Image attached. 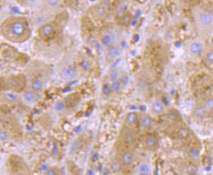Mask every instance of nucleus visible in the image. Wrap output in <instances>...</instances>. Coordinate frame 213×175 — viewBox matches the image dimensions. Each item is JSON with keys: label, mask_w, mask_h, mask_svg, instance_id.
<instances>
[{"label": "nucleus", "mask_w": 213, "mask_h": 175, "mask_svg": "<svg viewBox=\"0 0 213 175\" xmlns=\"http://www.w3.org/2000/svg\"><path fill=\"white\" fill-rule=\"evenodd\" d=\"M187 155L193 160H197V159H199V156H200V150H199V148H198V147H192L188 150Z\"/></svg>", "instance_id": "6ab92c4d"}, {"label": "nucleus", "mask_w": 213, "mask_h": 175, "mask_svg": "<svg viewBox=\"0 0 213 175\" xmlns=\"http://www.w3.org/2000/svg\"><path fill=\"white\" fill-rule=\"evenodd\" d=\"M120 139L121 141L127 145H131L136 140V135L132 129L125 127L122 128L120 132Z\"/></svg>", "instance_id": "f03ea898"}, {"label": "nucleus", "mask_w": 213, "mask_h": 175, "mask_svg": "<svg viewBox=\"0 0 213 175\" xmlns=\"http://www.w3.org/2000/svg\"><path fill=\"white\" fill-rule=\"evenodd\" d=\"M45 174L46 175H58L60 174V173H59V171L56 169V168H49V169H47L46 170V172H45Z\"/></svg>", "instance_id": "cd10ccee"}, {"label": "nucleus", "mask_w": 213, "mask_h": 175, "mask_svg": "<svg viewBox=\"0 0 213 175\" xmlns=\"http://www.w3.org/2000/svg\"><path fill=\"white\" fill-rule=\"evenodd\" d=\"M122 17H123V22H124L125 24H129L130 22H131V17L127 13H126L125 15H123Z\"/></svg>", "instance_id": "c756f323"}, {"label": "nucleus", "mask_w": 213, "mask_h": 175, "mask_svg": "<svg viewBox=\"0 0 213 175\" xmlns=\"http://www.w3.org/2000/svg\"><path fill=\"white\" fill-rule=\"evenodd\" d=\"M138 173L141 175H148L150 173V168L147 163H142L138 167Z\"/></svg>", "instance_id": "412c9836"}, {"label": "nucleus", "mask_w": 213, "mask_h": 175, "mask_svg": "<svg viewBox=\"0 0 213 175\" xmlns=\"http://www.w3.org/2000/svg\"><path fill=\"white\" fill-rule=\"evenodd\" d=\"M61 76L64 80H71L76 76V70L74 68L71 67H67L62 70L61 72Z\"/></svg>", "instance_id": "1a4fd4ad"}, {"label": "nucleus", "mask_w": 213, "mask_h": 175, "mask_svg": "<svg viewBox=\"0 0 213 175\" xmlns=\"http://www.w3.org/2000/svg\"><path fill=\"white\" fill-rule=\"evenodd\" d=\"M90 64L89 61L85 60V61H83V62H81V67L83 68V69H90Z\"/></svg>", "instance_id": "7c9ffc66"}, {"label": "nucleus", "mask_w": 213, "mask_h": 175, "mask_svg": "<svg viewBox=\"0 0 213 175\" xmlns=\"http://www.w3.org/2000/svg\"><path fill=\"white\" fill-rule=\"evenodd\" d=\"M113 92L112 89H111L110 84H103L102 88V95H104L105 97H109L111 95V93Z\"/></svg>", "instance_id": "393cba45"}, {"label": "nucleus", "mask_w": 213, "mask_h": 175, "mask_svg": "<svg viewBox=\"0 0 213 175\" xmlns=\"http://www.w3.org/2000/svg\"><path fill=\"white\" fill-rule=\"evenodd\" d=\"M44 81L39 77H36L31 81V88H32L33 91H39L44 88Z\"/></svg>", "instance_id": "9d476101"}, {"label": "nucleus", "mask_w": 213, "mask_h": 175, "mask_svg": "<svg viewBox=\"0 0 213 175\" xmlns=\"http://www.w3.org/2000/svg\"><path fill=\"white\" fill-rule=\"evenodd\" d=\"M119 160L122 162L124 167H129L132 164L135 160V156L131 151L130 150H125L123 151L119 156Z\"/></svg>", "instance_id": "20e7f679"}, {"label": "nucleus", "mask_w": 213, "mask_h": 175, "mask_svg": "<svg viewBox=\"0 0 213 175\" xmlns=\"http://www.w3.org/2000/svg\"><path fill=\"white\" fill-rule=\"evenodd\" d=\"M115 41V34L112 31H106L104 32L101 37V43L104 47H109L114 45Z\"/></svg>", "instance_id": "39448f33"}, {"label": "nucleus", "mask_w": 213, "mask_h": 175, "mask_svg": "<svg viewBox=\"0 0 213 175\" xmlns=\"http://www.w3.org/2000/svg\"><path fill=\"white\" fill-rule=\"evenodd\" d=\"M127 10H128L127 4H123L119 5V7L117 8V15H119V16H123V15L126 14Z\"/></svg>", "instance_id": "a878e982"}, {"label": "nucleus", "mask_w": 213, "mask_h": 175, "mask_svg": "<svg viewBox=\"0 0 213 175\" xmlns=\"http://www.w3.org/2000/svg\"><path fill=\"white\" fill-rule=\"evenodd\" d=\"M140 125L144 128H150L153 126V119L148 115H143L140 117Z\"/></svg>", "instance_id": "f8f14e48"}, {"label": "nucleus", "mask_w": 213, "mask_h": 175, "mask_svg": "<svg viewBox=\"0 0 213 175\" xmlns=\"http://www.w3.org/2000/svg\"><path fill=\"white\" fill-rule=\"evenodd\" d=\"M48 4L50 6H55L57 4V0H48Z\"/></svg>", "instance_id": "72a5a7b5"}, {"label": "nucleus", "mask_w": 213, "mask_h": 175, "mask_svg": "<svg viewBox=\"0 0 213 175\" xmlns=\"http://www.w3.org/2000/svg\"><path fill=\"white\" fill-rule=\"evenodd\" d=\"M167 117H168V119H170L171 120L176 121V120L178 119L179 115H178V113H177L176 111H175V110H171V111H170L169 113H168Z\"/></svg>", "instance_id": "bb28decb"}, {"label": "nucleus", "mask_w": 213, "mask_h": 175, "mask_svg": "<svg viewBox=\"0 0 213 175\" xmlns=\"http://www.w3.org/2000/svg\"><path fill=\"white\" fill-rule=\"evenodd\" d=\"M186 171L188 174L190 175H195L198 173V167L196 166L195 164H193V163H189L186 167Z\"/></svg>", "instance_id": "5701e85b"}, {"label": "nucleus", "mask_w": 213, "mask_h": 175, "mask_svg": "<svg viewBox=\"0 0 213 175\" xmlns=\"http://www.w3.org/2000/svg\"><path fill=\"white\" fill-rule=\"evenodd\" d=\"M202 49L203 47L201 43L197 42V41L192 42L191 44H190V45H189V51H190V53H191L192 55H199V54L201 53V51H202Z\"/></svg>", "instance_id": "9b49d317"}, {"label": "nucleus", "mask_w": 213, "mask_h": 175, "mask_svg": "<svg viewBox=\"0 0 213 175\" xmlns=\"http://www.w3.org/2000/svg\"><path fill=\"white\" fill-rule=\"evenodd\" d=\"M151 109H152V111L154 113L156 114V115H159V114H161L164 111V105H163L161 101L157 100V101L153 102Z\"/></svg>", "instance_id": "dca6fc26"}, {"label": "nucleus", "mask_w": 213, "mask_h": 175, "mask_svg": "<svg viewBox=\"0 0 213 175\" xmlns=\"http://www.w3.org/2000/svg\"><path fill=\"white\" fill-rule=\"evenodd\" d=\"M206 113H207V111L205 110L204 107H198L194 111V115H195V118H196L197 120H203L206 117Z\"/></svg>", "instance_id": "f3484780"}, {"label": "nucleus", "mask_w": 213, "mask_h": 175, "mask_svg": "<svg viewBox=\"0 0 213 175\" xmlns=\"http://www.w3.org/2000/svg\"><path fill=\"white\" fill-rule=\"evenodd\" d=\"M55 30V26L54 22H46L39 27L38 33H39L41 38H43L44 40H47L54 35Z\"/></svg>", "instance_id": "7ed1b4c3"}, {"label": "nucleus", "mask_w": 213, "mask_h": 175, "mask_svg": "<svg viewBox=\"0 0 213 175\" xmlns=\"http://www.w3.org/2000/svg\"><path fill=\"white\" fill-rule=\"evenodd\" d=\"M184 1H186L187 3H193V2H195V0H184Z\"/></svg>", "instance_id": "f704fd0d"}, {"label": "nucleus", "mask_w": 213, "mask_h": 175, "mask_svg": "<svg viewBox=\"0 0 213 175\" xmlns=\"http://www.w3.org/2000/svg\"><path fill=\"white\" fill-rule=\"evenodd\" d=\"M199 22L204 27H211L213 23V18L208 12H202L199 15Z\"/></svg>", "instance_id": "6e6552de"}, {"label": "nucleus", "mask_w": 213, "mask_h": 175, "mask_svg": "<svg viewBox=\"0 0 213 175\" xmlns=\"http://www.w3.org/2000/svg\"><path fill=\"white\" fill-rule=\"evenodd\" d=\"M0 136H1V140H2V141H4L5 139H7V134H6L5 131H3V130H1V131H0Z\"/></svg>", "instance_id": "473e14b6"}, {"label": "nucleus", "mask_w": 213, "mask_h": 175, "mask_svg": "<svg viewBox=\"0 0 213 175\" xmlns=\"http://www.w3.org/2000/svg\"><path fill=\"white\" fill-rule=\"evenodd\" d=\"M106 55L107 60H109V61L114 60L120 55V49L115 45H111L107 49Z\"/></svg>", "instance_id": "423d86ee"}, {"label": "nucleus", "mask_w": 213, "mask_h": 175, "mask_svg": "<svg viewBox=\"0 0 213 175\" xmlns=\"http://www.w3.org/2000/svg\"><path fill=\"white\" fill-rule=\"evenodd\" d=\"M120 76V73L119 71L114 68V69H112L109 70V73H108V77L111 80H119V78Z\"/></svg>", "instance_id": "b1692460"}, {"label": "nucleus", "mask_w": 213, "mask_h": 175, "mask_svg": "<svg viewBox=\"0 0 213 175\" xmlns=\"http://www.w3.org/2000/svg\"><path fill=\"white\" fill-rule=\"evenodd\" d=\"M138 120V115L136 112H130L125 116V122L127 125H135Z\"/></svg>", "instance_id": "2eb2a0df"}, {"label": "nucleus", "mask_w": 213, "mask_h": 175, "mask_svg": "<svg viewBox=\"0 0 213 175\" xmlns=\"http://www.w3.org/2000/svg\"><path fill=\"white\" fill-rule=\"evenodd\" d=\"M23 99L24 101L27 103H33L37 100V95L35 93L34 91H26L24 93H23Z\"/></svg>", "instance_id": "ddd939ff"}, {"label": "nucleus", "mask_w": 213, "mask_h": 175, "mask_svg": "<svg viewBox=\"0 0 213 175\" xmlns=\"http://www.w3.org/2000/svg\"><path fill=\"white\" fill-rule=\"evenodd\" d=\"M110 86L112 91L114 92H118L121 90L122 88V83L120 80H112V82L110 83Z\"/></svg>", "instance_id": "4be33fe9"}, {"label": "nucleus", "mask_w": 213, "mask_h": 175, "mask_svg": "<svg viewBox=\"0 0 213 175\" xmlns=\"http://www.w3.org/2000/svg\"><path fill=\"white\" fill-rule=\"evenodd\" d=\"M144 144L149 150H155L158 145V139L154 134H147L144 139Z\"/></svg>", "instance_id": "0eeeda50"}, {"label": "nucleus", "mask_w": 213, "mask_h": 175, "mask_svg": "<svg viewBox=\"0 0 213 175\" xmlns=\"http://www.w3.org/2000/svg\"><path fill=\"white\" fill-rule=\"evenodd\" d=\"M206 61L210 64H213V50H210L206 54Z\"/></svg>", "instance_id": "c85d7f7f"}, {"label": "nucleus", "mask_w": 213, "mask_h": 175, "mask_svg": "<svg viewBox=\"0 0 213 175\" xmlns=\"http://www.w3.org/2000/svg\"><path fill=\"white\" fill-rule=\"evenodd\" d=\"M190 135V130L187 127H182L177 131V137L180 139H187Z\"/></svg>", "instance_id": "a211bd4d"}, {"label": "nucleus", "mask_w": 213, "mask_h": 175, "mask_svg": "<svg viewBox=\"0 0 213 175\" xmlns=\"http://www.w3.org/2000/svg\"><path fill=\"white\" fill-rule=\"evenodd\" d=\"M63 107H64V105L62 102H57L55 103V110H56L60 111V110H63Z\"/></svg>", "instance_id": "2f4dec72"}, {"label": "nucleus", "mask_w": 213, "mask_h": 175, "mask_svg": "<svg viewBox=\"0 0 213 175\" xmlns=\"http://www.w3.org/2000/svg\"><path fill=\"white\" fill-rule=\"evenodd\" d=\"M1 33L6 40L14 43H22L29 39V25L24 17H11L5 20L1 26Z\"/></svg>", "instance_id": "f257e3e1"}, {"label": "nucleus", "mask_w": 213, "mask_h": 175, "mask_svg": "<svg viewBox=\"0 0 213 175\" xmlns=\"http://www.w3.org/2000/svg\"><path fill=\"white\" fill-rule=\"evenodd\" d=\"M211 121L213 122V115H212V116H211Z\"/></svg>", "instance_id": "c9c22d12"}, {"label": "nucleus", "mask_w": 213, "mask_h": 175, "mask_svg": "<svg viewBox=\"0 0 213 175\" xmlns=\"http://www.w3.org/2000/svg\"><path fill=\"white\" fill-rule=\"evenodd\" d=\"M203 107L207 112H213V96H211L205 100Z\"/></svg>", "instance_id": "aec40b11"}, {"label": "nucleus", "mask_w": 213, "mask_h": 175, "mask_svg": "<svg viewBox=\"0 0 213 175\" xmlns=\"http://www.w3.org/2000/svg\"><path fill=\"white\" fill-rule=\"evenodd\" d=\"M123 167H124V166L122 164L120 160H112V162H111L110 170L113 173L117 174V173H121L122 169H123Z\"/></svg>", "instance_id": "4468645a"}]
</instances>
